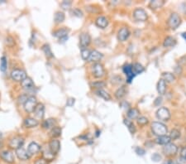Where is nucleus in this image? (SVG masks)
I'll list each match as a JSON object with an SVG mask.
<instances>
[{
  "label": "nucleus",
  "mask_w": 186,
  "mask_h": 164,
  "mask_svg": "<svg viewBox=\"0 0 186 164\" xmlns=\"http://www.w3.org/2000/svg\"><path fill=\"white\" fill-rule=\"evenodd\" d=\"M27 151L29 154V156L32 157L35 154H38L41 151V146L36 142H32V143H29Z\"/></svg>",
  "instance_id": "nucleus-16"
},
{
  "label": "nucleus",
  "mask_w": 186,
  "mask_h": 164,
  "mask_svg": "<svg viewBox=\"0 0 186 164\" xmlns=\"http://www.w3.org/2000/svg\"><path fill=\"white\" fill-rule=\"evenodd\" d=\"M15 151H16L17 157L18 158V159L22 160V161H26V160H28L31 158L27 150H25L23 148H18V149H17Z\"/></svg>",
  "instance_id": "nucleus-18"
},
{
  "label": "nucleus",
  "mask_w": 186,
  "mask_h": 164,
  "mask_svg": "<svg viewBox=\"0 0 186 164\" xmlns=\"http://www.w3.org/2000/svg\"><path fill=\"white\" fill-rule=\"evenodd\" d=\"M72 13H73V15L75 17H78V18H81L83 17V13L82 11L79 9V8H74L72 10Z\"/></svg>",
  "instance_id": "nucleus-43"
},
{
  "label": "nucleus",
  "mask_w": 186,
  "mask_h": 164,
  "mask_svg": "<svg viewBox=\"0 0 186 164\" xmlns=\"http://www.w3.org/2000/svg\"><path fill=\"white\" fill-rule=\"evenodd\" d=\"M95 24L96 26L99 27V28H102V29H104L106 28L108 25H109V20L107 19V18L104 16H99L95 20Z\"/></svg>",
  "instance_id": "nucleus-19"
},
{
  "label": "nucleus",
  "mask_w": 186,
  "mask_h": 164,
  "mask_svg": "<svg viewBox=\"0 0 186 164\" xmlns=\"http://www.w3.org/2000/svg\"><path fill=\"white\" fill-rule=\"evenodd\" d=\"M137 124H138V125H140V126H145V125H146L148 124L149 120L146 117L139 116L138 118H137Z\"/></svg>",
  "instance_id": "nucleus-39"
},
{
  "label": "nucleus",
  "mask_w": 186,
  "mask_h": 164,
  "mask_svg": "<svg viewBox=\"0 0 186 164\" xmlns=\"http://www.w3.org/2000/svg\"><path fill=\"white\" fill-rule=\"evenodd\" d=\"M161 76H162L161 79L164 80L166 83H172V82L175 81V80H176L175 75L173 74V73H171V72H163Z\"/></svg>",
  "instance_id": "nucleus-27"
},
{
  "label": "nucleus",
  "mask_w": 186,
  "mask_h": 164,
  "mask_svg": "<svg viewBox=\"0 0 186 164\" xmlns=\"http://www.w3.org/2000/svg\"><path fill=\"white\" fill-rule=\"evenodd\" d=\"M34 114L36 117L39 119H42L45 115V106L43 104H37V107L35 109Z\"/></svg>",
  "instance_id": "nucleus-20"
},
{
  "label": "nucleus",
  "mask_w": 186,
  "mask_h": 164,
  "mask_svg": "<svg viewBox=\"0 0 186 164\" xmlns=\"http://www.w3.org/2000/svg\"><path fill=\"white\" fill-rule=\"evenodd\" d=\"M180 158L186 159V147H183L180 150Z\"/></svg>",
  "instance_id": "nucleus-50"
},
{
  "label": "nucleus",
  "mask_w": 186,
  "mask_h": 164,
  "mask_svg": "<svg viewBox=\"0 0 186 164\" xmlns=\"http://www.w3.org/2000/svg\"><path fill=\"white\" fill-rule=\"evenodd\" d=\"M92 72L95 78H101L104 76L105 73L104 66L100 63H94L92 66Z\"/></svg>",
  "instance_id": "nucleus-8"
},
{
  "label": "nucleus",
  "mask_w": 186,
  "mask_h": 164,
  "mask_svg": "<svg viewBox=\"0 0 186 164\" xmlns=\"http://www.w3.org/2000/svg\"><path fill=\"white\" fill-rule=\"evenodd\" d=\"M65 18V13L63 12H57V13L55 14V22L56 23H63Z\"/></svg>",
  "instance_id": "nucleus-35"
},
{
  "label": "nucleus",
  "mask_w": 186,
  "mask_h": 164,
  "mask_svg": "<svg viewBox=\"0 0 186 164\" xmlns=\"http://www.w3.org/2000/svg\"><path fill=\"white\" fill-rule=\"evenodd\" d=\"M91 85H92L93 87L97 88L98 90H100V89L104 88V86L106 85V83L104 81H103V80H98V81L93 82V83L91 84Z\"/></svg>",
  "instance_id": "nucleus-41"
},
{
  "label": "nucleus",
  "mask_w": 186,
  "mask_h": 164,
  "mask_svg": "<svg viewBox=\"0 0 186 164\" xmlns=\"http://www.w3.org/2000/svg\"><path fill=\"white\" fill-rule=\"evenodd\" d=\"M49 149L54 156L58 154L60 149H61V143L58 139H56V138H53L52 140H51V142L49 143Z\"/></svg>",
  "instance_id": "nucleus-12"
},
{
  "label": "nucleus",
  "mask_w": 186,
  "mask_h": 164,
  "mask_svg": "<svg viewBox=\"0 0 186 164\" xmlns=\"http://www.w3.org/2000/svg\"><path fill=\"white\" fill-rule=\"evenodd\" d=\"M165 3V0H152V1H150L148 7L152 10H156L158 8H162Z\"/></svg>",
  "instance_id": "nucleus-22"
},
{
  "label": "nucleus",
  "mask_w": 186,
  "mask_h": 164,
  "mask_svg": "<svg viewBox=\"0 0 186 164\" xmlns=\"http://www.w3.org/2000/svg\"><path fill=\"white\" fill-rule=\"evenodd\" d=\"M181 23V18L177 13H172L167 20V25L171 30H176Z\"/></svg>",
  "instance_id": "nucleus-2"
},
{
  "label": "nucleus",
  "mask_w": 186,
  "mask_h": 164,
  "mask_svg": "<svg viewBox=\"0 0 186 164\" xmlns=\"http://www.w3.org/2000/svg\"><path fill=\"white\" fill-rule=\"evenodd\" d=\"M123 72L125 73V75L127 76V80H128V83H131L132 80H133V78L137 76L135 74V72H133V65H126V66H123Z\"/></svg>",
  "instance_id": "nucleus-11"
},
{
  "label": "nucleus",
  "mask_w": 186,
  "mask_h": 164,
  "mask_svg": "<svg viewBox=\"0 0 186 164\" xmlns=\"http://www.w3.org/2000/svg\"><path fill=\"white\" fill-rule=\"evenodd\" d=\"M0 158L3 159V161L8 162V163H14L15 161V158H14V154L11 151H2L0 153Z\"/></svg>",
  "instance_id": "nucleus-13"
},
{
  "label": "nucleus",
  "mask_w": 186,
  "mask_h": 164,
  "mask_svg": "<svg viewBox=\"0 0 186 164\" xmlns=\"http://www.w3.org/2000/svg\"><path fill=\"white\" fill-rule=\"evenodd\" d=\"M163 154H165L166 157H175L178 153V147L173 143H170L164 145L162 148Z\"/></svg>",
  "instance_id": "nucleus-4"
},
{
  "label": "nucleus",
  "mask_w": 186,
  "mask_h": 164,
  "mask_svg": "<svg viewBox=\"0 0 186 164\" xmlns=\"http://www.w3.org/2000/svg\"><path fill=\"white\" fill-rule=\"evenodd\" d=\"M68 32H69V30L66 28H61L54 32L53 36L60 39V43L61 41V43H65L68 39Z\"/></svg>",
  "instance_id": "nucleus-10"
},
{
  "label": "nucleus",
  "mask_w": 186,
  "mask_h": 164,
  "mask_svg": "<svg viewBox=\"0 0 186 164\" xmlns=\"http://www.w3.org/2000/svg\"><path fill=\"white\" fill-rule=\"evenodd\" d=\"M11 78L17 82H22L24 79L27 78V74L23 70L14 69L11 72Z\"/></svg>",
  "instance_id": "nucleus-7"
},
{
  "label": "nucleus",
  "mask_w": 186,
  "mask_h": 164,
  "mask_svg": "<svg viewBox=\"0 0 186 164\" xmlns=\"http://www.w3.org/2000/svg\"><path fill=\"white\" fill-rule=\"evenodd\" d=\"M123 122H124V124H125L126 126L128 127L129 132H130L132 134H134L136 132V127L133 122L131 121V120H129L128 119H125L124 120H123Z\"/></svg>",
  "instance_id": "nucleus-32"
},
{
  "label": "nucleus",
  "mask_w": 186,
  "mask_h": 164,
  "mask_svg": "<svg viewBox=\"0 0 186 164\" xmlns=\"http://www.w3.org/2000/svg\"><path fill=\"white\" fill-rule=\"evenodd\" d=\"M127 94V88H126L125 85H122L121 87H119L116 90L115 92V97L118 100L120 99H122Z\"/></svg>",
  "instance_id": "nucleus-30"
},
{
  "label": "nucleus",
  "mask_w": 186,
  "mask_h": 164,
  "mask_svg": "<svg viewBox=\"0 0 186 164\" xmlns=\"http://www.w3.org/2000/svg\"><path fill=\"white\" fill-rule=\"evenodd\" d=\"M176 164H186V159L183 158H180L176 161Z\"/></svg>",
  "instance_id": "nucleus-51"
},
{
  "label": "nucleus",
  "mask_w": 186,
  "mask_h": 164,
  "mask_svg": "<svg viewBox=\"0 0 186 164\" xmlns=\"http://www.w3.org/2000/svg\"><path fill=\"white\" fill-rule=\"evenodd\" d=\"M7 66H8L7 58H6V56H2L0 59V71L2 72H4L7 70Z\"/></svg>",
  "instance_id": "nucleus-38"
},
{
  "label": "nucleus",
  "mask_w": 186,
  "mask_h": 164,
  "mask_svg": "<svg viewBox=\"0 0 186 164\" xmlns=\"http://www.w3.org/2000/svg\"><path fill=\"white\" fill-rule=\"evenodd\" d=\"M61 6L63 9L67 10V9H69V8H70V6H71V2H70V1H64V2L61 3Z\"/></svg>",
  "instance_id": "nucleus-42"
},
{
  "label": "nucleus",
  "mask_w": 186,
  "mask_h": 164,
  "mask_svg": "<svg viewBox=\"0 0 186 164\" xmlns=\"http://www.w3.org/2000/svg\"><path fill=\"white\" fill-rule=\"evenodd\" d=\"M42 51L45 53V55L46 57L48 58H51V57H53V54H52V51H51V49L50 47V46L48 44H45V45L42 47Z\"/></svg>",
  "instance_id": "nucleus-37"
},
{
  "label": "nucleus",
  "mask_w": 186,
  "mask_h": 164,
  "mask_svg": "<svg viewBox=\"0 0 186 164\" xmlns=\"http://www.w3.org/2000/svg\"><path fill=\"white\" fill-rule=\"evenodd\" d=\"M96 94H97V95H98L99 97H101V98H103L104 100H111L110 95H109L107 91L103 90V89L96 90Z\"/></svg>",
  "instance_id": "nucleus-31"
},
{
  "label": "nucleus",
  "mask_w": 186,
  "mask_h": 164,
  "mask_svg": "<svg viewBox=\"0 0 186 164\" xmlns=\"http://www.w3.org/2000/svg\"><path fill=\"white\" fill-rule=\"evenodd\" d=\"M176 44V40L172 37H166L164 40V43H163V47H171Z\"/></svg>",
  "instance_id": "nucleus-28"
},
{
  "label": "nucleus",
  "mask_w": 186,
  "mask_h": 164,
  "mask_svg": "<svg viewBox=\"0 0 186 164\" xmlns=\"http://www.w3.org/2000/svg\"><path fill=\"white\" fill-rule=\"evenodd\" d=\"M163 164H176V162L173 161V160H171V159H168V160L164 162Z\"/></svg>",
  "instance_id": "nucleus-53"
},
{
  "label": "nucleus",
  "mask_w": 186,
  "mask_h": 164,
  "mask_svg": "<svg viewBox=\"0 0 186 164\" xmlns=\"http://www.w3.org/2000/svg\"><path fill=\"white\" fill-rule=\"evenodd\" d=\"M151 129H152V133L157 136V137L166 135V133H168L167 126L165 124H163L162 122H153L152 124V126H151Z\"/></svg>",
  "instance_id": "nucleus-1"
},
{
  "label": "nucleus",
  "mask_w": 186,
  "mask_h": 164,
  "mask_svg": "<svg viewBox=\"0 0 186 164\" xmlns=\"http://www.w3.org/2000/svg\"><path fill=\"white\" fill-rule=\"evenodd\" d=\"M156 90L160 95H164L166 92V82L163 79H160L157 82Z\"/></svg>",
  "instance_id": "nucleus-23"
},
{
  "label": "nucleus",
  "mask_w": 186,
  "mask_h": 164,
  "mask_svg": "<svg viewBox=\"0 0 186 164\" xmlns=\"http://www.w3.org/2000/svg\"><path fill=\"white\" fill-rule=\"evenodd\" d=\"M162 103V97L161 96H158L154 101L155 106H160V105Z\"/></svg>",
  "instance_id": "nucleus-48"
},
{
  "label": "nucleus",
  "mask_w": 186,
  "mask_h": 164,
  "mask_svg": "<svg viewBox=\"0 0 186 164\" xmlns=\"http://www.w3.org/2000/svg\"><path fill=\"white\" fill-rule=\"evenodd\" d=\"M140 116V111L137 109L132 108L128 111V117L130 119H137Z\"/></svg>",
  "instance_id": "nucleus-29"
},
{
  "label": "nucleus",
  "mask_w": 186,
  "mask_h": 164,
  "mask_svg": "<svg viewBox=\"0 0 186 164\" xmlns=\"http://www.w3.org/2000/svg\"><path fill=\"white\" fill-rule=\"evenodd\" d=\"M156 116L160 121L167 122L171 118V113L166 107H160L156 112Z\"/></svg>",
  "instance_id": "nucleus-3"
},
{
  "label": "nucleus",
  "mask_w": 186,
  "mask_h": 164,
  "mask_svg": "<svg viewBox=\"0 0 186 164\" xmlns=\"http://www.w3.org/2000/svg\"><path fill=\"white\" fill-rule=\"evenodd\" d=\"M133 72H135L136 75H138L141 74L142 72L145 71V68H144V66L140 63H134L133 65Z\"/></svg>",
  "instance_id": "nucleus-33"
},
{
  "label": "nucleus",
  "mask_w": 186,
  "mask_h": 164,
  "mask_svg": "<svg viewBox=\"0 0 186 164\" xmlns=\"http://www.w3.org/2000/svg\"><path fill=\"white\" fill-rule=\"evenodd\" d=\"M135 152L136 154L139 155V156H143L144 154H146V151L144 150L142 148H140V147H137V148H135Z\"/></svg>",
  "instance_id": "nucleus-44"
},
{
  "label": "nucleus",
  "mask_w": 186,
  "mask_h": 164,
  "mask_svg": "<svg viewBox=\"0 0 186 164\" xmlns=\"http://www.w3.org/2000/svg\"><path fill=\"white\" fill-rule=\"evenodd\" d=\"M28 99V96H27L26 95H21L20 97H19L18 100H19V103L20 104H25V102L27 101V100Z\"/></svg>",
  "instance_id": "nucleus-45"
},
{
  "label": "nucleus",
  "mask_w": 186,
  "mask_h": 164,
  "mask_svg": "<svg viewBox=\"0 0 186 164\" xmlns=\"http://www.w3.org/2000/svg\"><path fill=\"white\" fill-rule=\"evenodd\" d=\"M90 51L88 50L87 48L82 49V51H81V57H82L83 60L88 61L89 58V56H90Z\"/></svg>",
  "instance_id": "nucleus-40"
},
{
  "label": "nucleus",
  "mask_w": 186,
  "mask_h": 164,
  "mask_svg": "<svg viewBox=\"0 0 186 164\" xmlns=\"http://www.w3.org/2000/svg\"><path fill=\"white\" fill-rule=\"evenodd\" d=\"M103 57H104V55L101 52H99L97 50H93L90 52V56H89L88 61L93 62V63H98V61L102 60Z\"/></svg>",
  "instance_id": "nucleus-17"
},
{
  "label": "nucleus",
  "mask_w": 186,
  "mask_h": 164,
  "mask_svg": "<svg viewBox=\"0 0 186 164\" xmlns=\"http://www.w3.org/2000/svg\"><path fill=\"white\" fill-rule=\"evenodd\" d=\"M91 43V37L89 33H82L80 37V45L81 48L85 49Z\"/></svg>",
  "instance_id": "nucleus-15"
},
{
  "label": "nucleus",
  "mask_w": 186,
  "mask_h": 164,
  "mask_svg": "<svg viewBox=\"0 0 186 164\" xmlns=\"http://www.w3.org/2000/svg\"><path fill=\"white\" fill-rule=\"evenodd\" d=\"M24 105V109L25 111L27 112V113H32L34 112L35 109L37 105V99L35 98L34 96H30L28 97V99L27 100V101L25 102Z\"/></svg>",
  "instance_id": "nucleus-6"
},
{
  "label": "nucleus",
  "mask_w": 186,
  "mask_h": 164,
  "mask_svg": "<svg viewBox=\"0 0 186 164\" xmlns=\"http://www.w3.org/2000/svg\"><path fill=\"white\" fill-rule=\"evenodd\" d=\"M24 144V138L20 136H15L12 138L9 142V147L13 149H18L20 148H22Z\"/></svg>",
  "instance_id": "nucleus-9"
},
{
  "label": "nucleus",
  "mask_w": 186,
  "mask_h": 164,
  "mask_svg": "<svg viewBox=\"0 0 186 164\" xmlns=\"http://www.w3.org/2000/svg\"><path fill=\"white\" fill-rule=\"evenodd\" d=\"M182 7H183L184 13L186 14V3H184L183 4H182Z\"/></svg>",
  "instance_id": "nucleus-54"
},
{
  "label": "nucleus",
  "mask_w": 186,
  "mask_h": 164,
  "mask_svg": "<svg viewBox=\"0 0 186 164\" xmlns=\"http://www.w3.org/2000/svg\"><path fill=\"white\" fill-rule=\"evenodd\" d=\"M74 102H75V100L74 98H69L66 101V105L68 107H72V106L74 105Z\"/></svg>",
  "instance_id": "nucleus-46"
},
{
  "label": "nucleus",
  "mask_w": 186,
  "mask_h": 164,
  "mask_svg": "<svg viewBox=\"0 0 186 164\" xmlns=\"http://www.w3.org/2000/svg\"><path fill=\"white\" fill-rule=\"evenodd\" d=\"M61 135V128L58 127V126H56L54 127L51 131V136L53 138H58Z\"/></svg>",
  "instance_id": "nucleus-36"
},
{
  "label": "nucleus",
  "mask_w": 186,
  "mask_h": 164,
  "mask_svg": "<svg viewBox=\"0 0 186 164\" xmlns=\"http://www.w3.org/2000/svg\"><path fill=\"white\" fill-rule=\"evenodd\" d=\"M56 119H48L46 120H44L42 123V127L46 129H53L54 127H56Z\"/></svg>",
  "instance_id": "nucleus-26"
},
{
  "label": "nucleus",
  "mask_w": 186,
  "mask_h": 164,
  "mask_svg": "<svg viewBox=\"0 0 186 164\" xmlns=\"http://www.w3.org/2000/svg\"><path fill=\"white\" fill-rule=\"evenodd\" d=\"M21 85L22 89L27 90H32L35 88V85L33 81L32 80L31 78L29 77H27L26 79H24L21 82Z\"/></svg>",
  "instance_id": "nucleus-21"
},
{
  "label": "nucleus",
  "mask_w": 186,
  "mask_h": 164,
  "mask_svg": "<svg viewBox=\"0 0 186 164\" xmlns=\"http://www.w3.org/2000/svg\"><path fill=\"white\" fill-rule=\"evenodd\" d=\"M155 143L159 144V145H166L168 143H171V139L169 136L167 135H163V136H160V137H157L156 139H155Z\"/></svg>",
  "instance_id": "nucleus-24"
},
{
  "label": "nucleus",
  "mask_w": 186,
  "mask_h": 164,
  "mask_svg": "<svg viewBox=\"0 0 186 164\" xmlns=\"http://www.w3.org/2000/svg\"><path fill=\"white\" fill-rule=\"evenodd\" d=\"M34 164H47V161L44 158H38L35 161Z\"/></svg>",
  "instance_id": "nucleus-49"
},
{
  "label": "nucleus",
  "mask_w": 186,
  "mask_h": 164,
  "mask_svg": "<svg viewBox=\"0 0 186 164\" xmlns=\"http://www.w3.org/2000/svg\"><path fill=\"white\" fill-rule=\"evenodd\" d=\"M23 125L27 129H31V128L37 127V125H39V122L33 118H27V119H24Z\"/></svg>",
  "instance_id": "nucleus-25"
},
{
  "label": "nucleus",
  "mask_w": 186,
  "mask_h": 164,
  "mask_svg": "<svg viewBox=\"0 0 186 164\" xmlns=\"http://www.w3.org/2000/svg\"><path fill=\"white\" fill-rule=\"evenodd\" d=\"M169 137L170 138L171 141L178 139V138L180 137V130H178L177 129H173L170 131Z\"/></svg>",
  "instance_id": "nucleus-34"
},
{
  "label": "nucleus",
  "mask_w": 186,
  "mask_h": 164,
  "mask_svg": "<svg viewBox=\"0 0 186 164\" xmlns=\"http://www.w3.org/2000/svg\"><path fill=\"white\" fill-rule=\"evenodd\" d=\"M133 18L137 22H146L148 19V15L143 8H137L133 11Z\"/></svg>",
  "instance_id": "nucleus-5"
},
{
  "label": "nucleus",
  "mask_w": 186,
  "mask_h": 164,
  "mask_svg": "<svg viewBox=\"0 0 186 164\" xmlns=\"http://www.w3.org/2000/svg\"><path fill=\"white\" fill-rule=\"evenodd\" d=\"M175 72L178 75L181 74V72H182V68H181L180 66H176V67H175Z\"/></svg>",
  "instance_id": "nucleus-52"
},
{
  "label": "nucleus",
  "mask_w": 186,
  "mask_h": 164,
  "mask_svg": "<svg viewBox=\"0 0 186 164\" xmlns=\"http://www.w3.org/2000/svg\"><path fill=\"white\" fill-rule=\"evenodd\" d=\"M182 37H183L186 40V32H184L183 34H182Z\"/></svg>",
  "instance_id": "nucleus-55"
},
{
  "label": "nucleus",
  "mask_w": 186,
  "mask_h": 164,
  "mask_svg": "<svg viewBox=\"0 0 186 164\" xmlns=\"http://www.w3.org/2000/svg\"><path fill=\"white\" fill-rule=\"evenodd\" d=\"M130 34L131 32L128 27H123L117 32V39L119 40L120 42H125L128 39V37H130Z\"/></svg>",
  "instance_id": "nucleus-14"
},
{
  "label": "nucleus",
  "mask_w": 186,
  "mask_h": 164,
  "mask_svg": "<svg viewBox=\"0 0 186 164\" xmlns=\"http://www.w3.org/2000/svg\"><path fill=\"white\" fill-rule=\"evenodd\" d=\"M152 158L154 162H159L161 159V156L159 154H154L152 156Z\"/></svg>",
  "instance_id": "nucleus-47"
}]
</instances>
